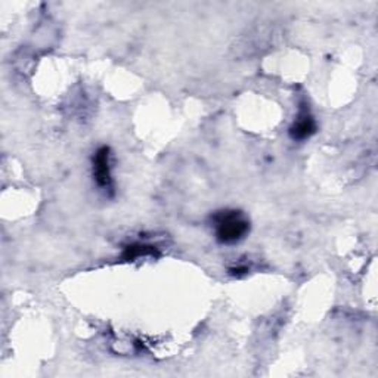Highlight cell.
<instances>
[{"label":"cell","mask_w":378,"mask_h":378,"mask_svg":"<svg viewBox=\"0 0 378 378\" xmlns=\"http://www.w3.org/2000/svg\"><path fill=\"white\" fill-rule=\"evenodd\" d=\"M216 238L221 244H233L242 240L250 229L245 217L235 210H225L215 216Z\"/></svg>","instance_id":"6da1fadb"},{"label":"cell","mask_w":378,"mask_h":378,"mask_svg":"<svg viewBox=\"0 0 378 378\" xmlns=\"http://www.w3.org/2000/svg\"><path fill=\"white\" fill-rule=\"evenodd\" d=\"M94 179L99 188L106 189V191L112 189L110 148H107V147L99 148L95 154V157H94Z\"/></svg>","instance_id":"7a4b0ae2"},{"label":"cell","mask_w":378,"mask_h":378,"mask_svg":"<svg viewBox=\"0 0 378 378\" xmlns=\"http://www.w3.org/2000/svg\"><path fill=\"white\" fill-rule=\"evenodd\" d=\"M317 132L315 119L307 111H302L290 129V136L294 140H306Z\"/></svg>","instance_id":"3957f363"},{"label":"cell","mask_w":378,"mask_h":378,"mask_svg":"<svg viewBox=\"0 0 378 378\" xmlns=\"http://www.w3.org/2000/svg\"><path fill=\"white\" fill-rule=\"evenodd\" d=\"M152 247H147V245H132V247H127L126 252H124V259L126 260H133L136 257H140V256H145L148 253H152Z\"/></svg>","instance_id":"277c9868"}]
</instances>
